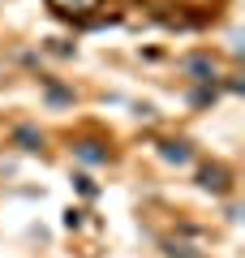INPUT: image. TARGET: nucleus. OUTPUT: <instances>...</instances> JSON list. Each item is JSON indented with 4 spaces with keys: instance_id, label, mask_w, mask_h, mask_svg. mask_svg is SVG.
I'll use <instances>...</instances> for the list:
<instances>
[{
    "instance_id": "f03ea898",
    "label": "nucleus",
    "mask_w": 245,
    "mask_h": 258,
    "mask_svg": "<svg viewBox=\"0 0 245 258\" xmlns=\"http://www.w3.org/2000/svg\"><path fill=\"white\" fill-rule=\"evenodd\" d=\"M202 185H207V189H219V194H224V189H228L224 168H207V172H202Z\"/></svg>"
},
{
    "instance_id": "f257e3e1",
    "label": "nucleus",
    "mask_w": 245,
    "mask_h": 258,
    "mask_svg": "<svg viewBox=\"0 0 245 258\" xmlns=\"http://www.w3.org/2000/svg\"><path fill=\"white\" fill-rule=\"evenodd\" d=\"M47 9H52L56 18L78 22V26H99L103 18H116L112 5H103V0H47Z\"/></svg>"
}]
</instances>
